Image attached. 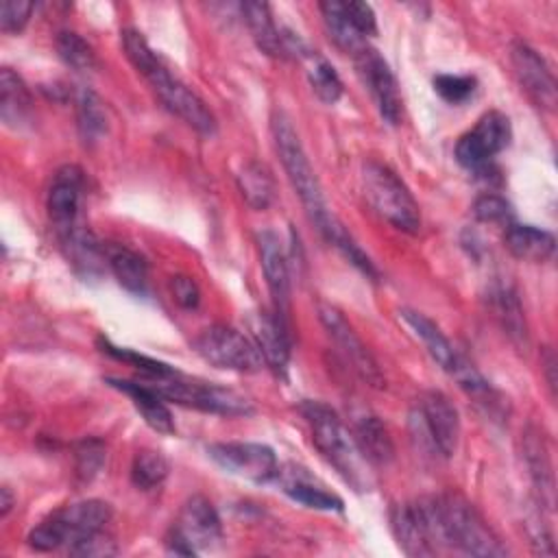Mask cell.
Wrapping results in <instances>:
<instances>
[{"mask_svg":"<svg viewBox=\"0 0 558 558\" xmlns=\"http://www.w3.org/2000/svg\"><path fill=\"white\" fill-rule=\"evenodd\" d=\"M277 477H281V490L299 501L301 506L305 508H314V510H325V512H331V510H342V499L327 490L323 484H318L316 480H312L310 475H305L301 469H294V471H279Z\"/></svg>","mask_w":558,"mask_h":558,"instance_id":"cell-25","label":"cell"},{"mask_svg":"<svg viewBox=\"0 0 558 558\" xmlns=\"http://www.w3.org/2000/svg\"><path fill=\"white\" fill-rule=\"evenodd\" d=\"M495 305H497V312L504 320V327L510 329V333H517V336H525V325H523V314H521V307H519V301L512 292L508 290H497L495 294Z\"/></svg>","mask_w":558,"mask_h":558,"instance_id":"cell-40","label":"cell"},{"mask_svg":"<svg viewBox=\"0 0 558 558\" xmlns=\"http://www.w3.org/2000/svg\"><path fill=\"white\" fill-rule=\"evenodd\" d=\"M525 458H527L532 482H534L536 490L541 493V506L551 508V504H554V471H551L549 453L543 445V438H538L536 434H527V438H525Z\"/></svg>","mask_w":558,"mask_h":558,"instance_id":"cell-31","label":"cell"},{"mask_svg":"<svg viewBox=\"0 0 558 558\" xmlns=\"http://www.w3.org/2000/svg\"><path fill=\"white\" fill-rule=\"evenodd\" d=\"M170 292H172V299L183 310H194L201 303V290H198L196 281L187 275H174L170 279Z\"/></svg>","mask_w":558,"mask_h":558,"instance_id":"cell-43","label":"cell"},{"mask_svg":"<svg viewBox=\"0 0 558 558\" xmlns=\"http://www.w3.org/2000/svg\"><path fill=\"white\" fill-rule=\"evenodd\" d=\"M168 471H170V464L159 451L142 449L133 458L131 482L140 490H153V488L161 486V482L168 477Z\"/></svg>","mask_w":558,"mask_h":558,"instance_id":"cell-32","label":"cell"},{"mask_svg":"<svg viewBox=\"0 0 558 558\" xmlns=\"http://www.w3.org/2000/svg\"><path fill=\"white\" fill-rule=\"evenodd\" d=\"M506 248L525 262H547L556 251V238L538 227L510 222L504 229Z\"/></svg>","mask_w":558,"mask_h":558,"instance_id":"cell-23","label":"cell"},{"mask_svg":"<svg viewBox=\"0 0 558 558\" xmlns=\"http://www.w3.org/2000/svg\"><path fill=\"white\" fill-rule=\"evenodd\" d=\"M410 434L418 449L438 458H451L460 442V414L440 390L423 392L410 412Z\"/></svg>","mask_w":558,"mask_h":558,"instance_id":"cell-5","label":"cell"},{"mask_svg":"<svg viewBox=\"0 0 558 558\" xmlns=\"http://www.w3.org/2000/svg\"><path fill=\"white\" fill-rule=\"evenodd\" d=\"M105 262L116 281L131 294H144L148 288V264L129 246L102 244Z\"/></svg>","mask_w":558,"mask_h":558,"instance_id":"cell-22","label":"cell"},{"mask_svg":"<svg viewBox=\"0 0 558 558\" xmlns=\"http://www.w3.org/2000/svg\"><path fill=\"white\" fill-rule=\"evenodd\" d=\"M432 85H434V92L442 100H447L451 105H460L475 94L477 78L471 74H438V76H434Z\"/></svg>","mask_w":558,"mask_h":558,"instance_id":"cell-36","label":"cell"},{"mask_svg":"<svg viewBox=\"0 0 558 558\" xmlns=\"http://www.w3.org/2000/svg\"><path fill=\"white\" fill-rule=\"evenodd\" d=\"M146 384L153 386L166 401H174L179 405H187L194 410L222 414V416H246L253 412L251 401L238 395L235 390L214 386V384L190 381L179 373L155 377V379H148Z\"/></svg>","mask_w":558,"mask_h":558,"instance_id":"cell-8","label":"cell"},{"mask_svg":"<svg viewBox=\"0 0 558 558\" xmlns=\"http://www.w3.org/2000/svg\"><path fill=\"white\" fill-rule=\"evenodd\" d=\"M510 63L525 96L538 109L551 111L558 100V89H556V78L549 65L545 63V59L527 44L514 41L510 46Z\"/></svg>","mask_w":558,"mask_h":558,"instance_id":"cell-16","label":"cell"},{"mask_svg":"<svg viewBox=\"0 0 558 558\" xmlns=\"http://www.w3.org/2000/svg\"><path fill=\"white\" fill-rule=\"evenodd\" d=\"M194 351L211 366L235 373H257L266 364L251 338L222 323L205 327L194 338Z\"/></svg>","mask_w":558,"mask_h":558,"instance_id":"cell-9","label":"cell"},{"mask_svg":"<svg viewBox=\"0 0 558 558\" xmlns=\"http://www.w3.org/2000/svg\"><path fill=\"white\" fill-rule=\"evenodd\" d=\"M207 456L222 471L255 484H266L279 473L275 451L262 442H214L207 447Z\"/></svg>","mask_w":558,"mask_h":558,"instance_id":"cell-11","label":"cell"},{"mask_svg":"<svg viewBox=\"0 0 558 558\" xmlns=\"http://www.w3.org/2000/svg\"><path fill=\"white\" fill-rule=\"evenodd\" d=\"M70 554L85 556V558H102L116 554V543L105 534V530L94 532L89 536H83L74 543H70Z\"/></svg>","mask_w":558,"mask_h":558,"instance_id":"cell-41","label":"cell"},{"mask_svg":"<svg viewBox=\"0 0 558 558\" xmlns=\"http://www.w3.org/2000/svg\"><path fill=\"white\" fill-rule=\"evenodd\" d=\"M318 9H320L327 33L338 48H342L344 52L357 54L366 46V39L349 22V17L344 13V2L329 0V2H320Z\"/></svg>","mask_w":558,"mask_h":558,"instance_id":"cell-30","label":"cell"},{"mask_svg":"<svg viewBox=\"0 0 558 558\" xmlns=\"http://www.w3.org/2000/svg\"><path fill=\"white\" fill-rule=\"evenodd\" d=\"M220 538L222 523L214 504L203 495H192L172 523L166 536V547L179 556H196L198 551L216 545Z\"/></svg>","mask_w":558,"mask_h":558,"instance_id":"cell-10","label":"cell"},{"mask_svg":"<svg viewBox=\"0 0 558 558\" xmlns=\"http://www.w3.org/2000/svg\"><path fill=\"white\" fill-rule=\"evenodd\" d=\"M111 506L102 499H85L59 508L28 532V545L37 551H52L83 536L105 530L111 521Z\"/></svg>","mask_w":558,"mask_h":558,"instance_id":"cell-7","label":"cell"},{"mask_svg":"<svg viewBox=\"0 0 558 558\" xmlns=\"http://www.w3.org/2000/svg\"><path fill=\"white\" fill-rule=\"evenodd\" d=\"M57 52L65 65L78 72H87L96 65L94 48L74 31H61L54 39Z\"/></svg>","mask_w":558,"mask_h":558,"instance_id":"cell-34","label":"cell"},{"mask_svg":"<svg viewBox=\"0 0 558 558\" xmlns=\"http://www.w3.org/2000/svg\"><path fill=\"white\" fill-rule=\"evenodd\" d=\"M427 506L438 545L453 547L469 556L499 558L508 554L497 534L464 497L445 493L438 497H427Z\"/></svg>","mask_w":558,"mask_h":558,"instance_id":"cell-3","label":"cell"},{"mask_svg":"<svg viewBox=\"0 0 558 558\" xmlns=\"http://www.w3.org/2000/svg\"><path fill=\"white\" fill-rule=\"evenodd\" d=\"M362 187L368 205L379 218L403 233H418V205L392 168L381 161H366L362 168Z\"/></svg>","mask_w":558,"mask_h":558,"instance_id":"cell-6","label":"cell"},{"mask_svg":"<svg viewBox=\"0 0 558 558\" xmlns=\"http://www.w3.org/2000/svg\"><path fill=\"white\" fill-rule=\"evenodd\" d=\"M318 318L320 325L325 327L327 336L333 340V344L338 347L340 355L344 357L347 364H351V368L371 386L381 388L386 384L375 357L371 355V351L366 349V344L360 340V336L355 333V329L351 327V323L342 316L340 310H336L329 303H320L318 305Z\"/></svg>","mask_w":558,"mask_h":558,"instance_id":"cell-13","label":"cell"},{"mask_svg":"<svg viewBox=\"0 0 558 558\" xmlns=\"http://www.w3.org/2000/svg\"><path fill=\"white\" fill-rule=\"evenodd\" d=\"M270 129H272L275 148L283 163V170H286L294 192L299 194V198L307 211V218L316 225L320 235L327 240L331 235V231L340 225V220L327 207L320 181L310 163V157L303 148V142H301L292 120L283 111H275L272 120H270Z\"/></svg>","mask_w":558,"mask_h":558,"instance_id":"cell-4","label":"cell"},{"mask_svg":"<svg viewBox=\"0 0 558 558\" xmlns=\"http://www.w3.org/2000/svg\"><path fill=\"white\" fill-rule=\"evenodd\" d=\"M403 323L412 329V333L423 342L425 351L429 353V357L447 373L453 371L460 353L453 349V344L449 342V338L440 331V327L427 318L425 314L416 312V310H401L399 312Z\"/></svg>","mask_w":558,"mask_h":558,"instance_id":"cell-21","label":"cell"},{"mask_svg":"<svg viewBox=\"0 0 558 558\" xmlns=\"http://www.w3.org/2000/svg\"><path fill=\"white\" fill-rule=\"evenodd\" d=\"M299 59L305 63V74H307L310 87L318 96V100L333 105L342 96V81H340L336 68L312 48H307Z\"/></svg>","mask_w":558,"mask_h":558,"instance_id":"cell-29","label":"cell"},{"mask_svg":"<svg viewBox=\"0 0 558 558\" xmlns=\"http://www.w3.org/2000/svg\"><path fill=\"white\" fill-rule=\"evenodd\" d=\"M512 140V126L501 111L484 113L456 144V159L469 170H482Z\"/></svg>","mask_w":558,"mask_h":558,"instance_id":"cell-12","label":"cell"},{"mask_svg":"<svg viewBox=\"0 0 558 558\" xmlns=\"http://www.w3.org/2000/svg\"><path fill=\"white\" fill-rule=\"evenodd\" d=\"M253 342L257 344L264 362L275 373H286L290 364V333L281 314H277L275 310L255 314Z\"/></svg>","mask_w":558,"mask_h":558,"instance_id":"cell-19","label":"cell"},{"mask_svg":"<svg viewBox=\"0 0 558 558\" xmlns=\"http://www.w3.org/2000/svg\"><path fill=\"white\" fill-rule=\"evenodd\" d=\"M107 384L131 399L133 408L140 412V416L148 427H153L159 434H174L177 427H174L172 412L163 403L166 399L153 386H148L146 381H129V379H113V377H109Z\"/></svg>","mask_w":558,"mask_h":558,"instance_id":"cell-20","label":"cell"},{"mask_svg":"<svg viewBox=\"0 0 558 558\" xmlns=\"http://www.w3.org/2000/svg\"><path fill=\"white\" fill-rule=\"evenodd\" d=\"M81 192H83V170L78 166L70 163L54 172L48 190V198H46V209L59 238L78 227Z\"/></svg>","mask_w":558,"mask_h":558,"instance_id":"cell-17","label":"cell"},{"mask_svg":"<svg viewBox=\"0 0 558 558\" xmlns=\"http://www.w3.org/2000/svg\"><path fill=\"white\" fill-rule=\"evenodd\" d=\"M344 13L349 17V22L353 24V28L366 39L368 35L377 33V17L375 11L368 2H344Z\"/></svg>","mask_w":558,"mask_h":558,"instance_id":"cell-42","label":"cell"},{"mask_svg":"<svg viewBox=\"0 0 558 558\" xmlns=\"http://www.w3.org/2000/svg\"><path fill=\"white\" fill-rule=\"evenodd\" d=\"M13 504H15V499H13L11 488H9V486H2V488H0V517H2V519L9 514V510L13 508Z\"/></svg>","mask_w":558,"mask_h":558,"instance_id":"cell-44","label":"cell"},{"mask_svg":"<svg viewBox=\"0 0 558 558\" xmlns=\"http://www.w3.org/2000/svg\"><path fill=\"white\" fill-rule=\"evenodd\" d=\"M240 9H242L244 22H246L257 48L268 57H279V59L286 57L281 31L277 28V24L272 20L270 7L259 0H246L240 4Z\"/></svg>","mask_w":558,"mask_h":558,"instance_id":"cell-27","label":"cell"},{"mask_svg":"<svg viewBox=\"0 0 558 558\" xmlns=\"http://www.w3.org/2000/svg\"><path fill=\"white\" fill-rule=\"evenodd\" d=\"M301 414L310 425L312 442L320 456L351 484L355 490H368L373 484L371 462L362 456L353 434L338 412L323 401H303Z\"/></svg>","mask_w":558,"mask_h":558,"instance_id":"cell-2","label":"cell"},{"mask_svg":"<svg viewBox=\"0 0 558 558\" xmlns=\"http://www.w3.org/2000/svg\"><path fill=\"white\" fill-rule=\"evenodd\" d=\"M105 458H107V451H105V445L96 438H89V440H83L78 447H76V475L81 482H92L98 471L102 469L105 464Z\"/></svg>","mask_w":558,"mask_h":558,"instance_id":"cell-38","label":"cell"},{"mask_svg":"<svg viewBox=\"0 0 558 558\" xmlns=\"http://www.w3.org/2000/svg\"><path fill=\"white\" fill-rule=\"evenodd\" d=\"M35 4L28 0H2L0 2V28L9 35L20 33L33 13Z\"/></svg>","mask_w":558,"mask_h":558,"instance_id":"cell-39","label":"cell"},{"mask_svg":"<svg viewBox=\"0 0 558 558\" xmlns=\"http://www.w3.org/2000/svg\"><path fill=\"white\" fill-rule=\"evenodd\" d=\"M353 59L362 83L379 109V116L390 124H399L403 116V96L386 59L371 46H364L353 54Z\"/></svg>","mask_w":558,"mask_h":558,"instance_id":"cell-14","label":"cell"},{"mask_svg":"<svg viewBox=\"0 0 558 558\" xmlns=\"http://www.w3.org/2000/svg\"><path fill=\"white\" fill-rule=\"evenodd\" d=\"M31 92L22 76L11 68L0 70V118L4 126L20 129L31 120Z\"/></svg>","mask_w":558,"mask_h":558,"instance_id":"cell-26","label":"cell"},{"mask_svg":"<svg viewBox=\"0 0 558 558\" xmlns=\"http://www.w3.org/2000/svg\"><path fill=\"white\" fill-rule=\"evenodd\" d=\"M362 456L371 462V464H388L395 458V445L392 438L386 429V425L368 412L355 414L353 416V429H351Z\"/></svg>","mask_w":558,"mask_h":558,"instance_id":"cell-24","label":"cell"},{"mask_svg":"<svg viewBox=\"0 0 558 558\" xmlns=\"http://www.w3.org/2000/svg\"><path fill=\"white\" fill-rule=\"evenodd\" d=\"M257 251L264 279L275 303V312L286 318L290 307V270L286 248L275 231L264 229L257 233Z\"/></svg>","mask_w":558,"mask_h":558,"instance_id":"cell-18","label":"cell"},{"mask_svg":"<svg viewBox=\"0 0 558 558\" xmlns=\"http://www.w3.org/2000/svg\"><path fill=\"white\" fill-rule=\"evenodd\" d=\"M473 216L480 220V222H488V225H501L504 229L514 222V211H512V205L499 196V194H482L475 198L473 203Z\"/></svg>","mask_w":558,"mask_h":558,"instance_id":"cell-37","label":"cell"},{"mask_svg":"<svg viewBox=\"0 0 558 558\" xmlns=\"http://www.w3.org/2000/svg\"><path fill=\"white\" fill-rule=\"evenodd\" d=\"M100 349H102L107 355H111V357H116V360H122V362L135 366V368L142 371L148 379L166 377V375L177 373L172 366H168V364H163V362H159V360H153V357L142 355V353H137V351H133V349H126V347H116V344H111V342L105 340V338H100Z\"/></svg>","mask_w":558,"mask_h":558,"instance_id":"cell-35","label":"cell"},{"mask_svg":"<svg viewBox=\"0 0 558 558\" xmlns=\"http://www.w3.org/2000/svg\"><path fill=\"white\" fill-rule=\"evenodd\" d=\"M554 368H556V357L551 351H547V357H545V371H547V386L551 388V395L556 392V377H554Z\"/></svg>","mask_w":558,"mask_h":558,"instance_id":"cell-45","label":"cell"},{"mask_svg":"<svg viewBox=\"0 0 558 558\" xmlns=\"http://www.w3.org/2000/svg\"><path fill=\"white\" fill-rule=\"evenodd\" d=\"M76 120H78V131L85 142H96L107 131V116H105L100 98L94 92H89V89L81 92V96L76 100Z\"/></svg>","mask_w":558,"mask_h":558,"instance_id":"cell-33","label":"cell"},{"mask_svg":"<svg viewBox=\"0 0 558 558\" xmlns=\"http://www.w3.org/2000/svg\"><path fill=\"white\" fill-rule=\"evenodd\" d=\"M238 190L248 207L266 209L275 201L272 172L262 161H248L238 172Z\"/></svg>","mask_w":558,"mask_h":558,"instance_id":"cell-28","label":"cell"},{"mask_svg":"<svg viewBox=\"0 0 558 558\" xmlns=\"http://www.w3.org/2000/svg\"><path fill=\"white\" fill-rule=\"evenodd\" d=\"M122 48L131 65L146 78L155 96L161 100V105L179 116L187 126L198 131L201 135H214L216 133V118L211 109L205 105V100L190 89L183 81H179L168 65L161 61V57L150 48L146 37L135 28L122 31Z\"/></svg>","mask_w":558,"mask_h":558,"instance_id":"cell-1","label":"cell"},{"mask_svg":"<svg viewBox=\"0 0 558 558\" xmlns=\"http://www.w3.org/2000/svg\"><path fill=\"white\" fill-rule=\"evenodd\" d=\"M390 527L403 554L414 558L436 554L438 543L434 536L427 499L395 504L390 508Z\"/></svg>","mask_w":558,"mask_h":558,"instance_id":"cell-15","label":"cell"}]
</instances>
